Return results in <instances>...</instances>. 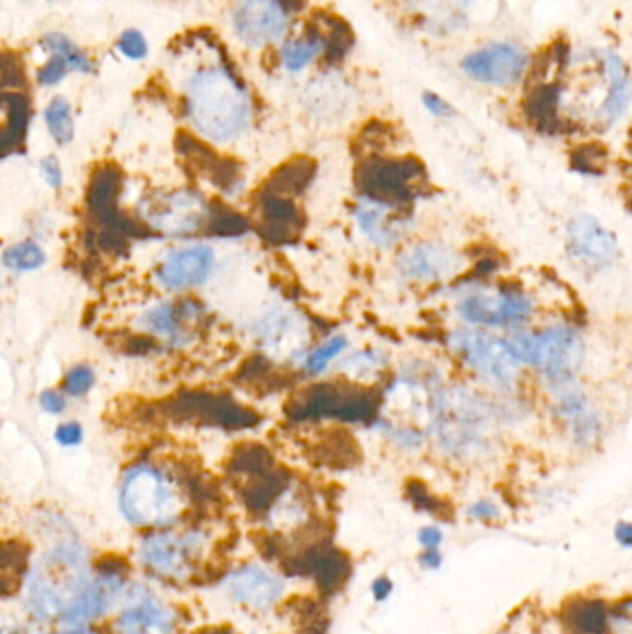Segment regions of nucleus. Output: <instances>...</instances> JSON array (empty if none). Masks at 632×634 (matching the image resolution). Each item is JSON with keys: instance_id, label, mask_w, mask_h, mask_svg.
I'll return each mask as SVG.
<instances>
[{"instance_id": "obj_18", "label": "nucleus", "mask_w": 632, "mask_h": 634, "mask_svg": "<svg viewBox=\"0 0 632 634\" xmlns=\"http://www.w3.org/2000/svg\"><path fill=\"white\" fill-rule=\"evenodd\" d=\"M215 253L210 245H184L171 250L159 269V280L173 292L197 288L208 280L214 272Z\"/></svg>"}, {"instance_id": "obj_46", "label": "nucleus", "mask_w": 632, "mask_h": 634, "mask_svg": "<svg viewBox=\"0 0 632 634\" xmlns=\"http://www.w3.org/2000/svg\"><path fill=\"white\" fill-rule=\"evenodd\" d=\"M615 540L620 542L623 548H631L632 545V525L626 521H620L615 526Z\"/></svg>"}, {"instance_id": "obj_42", "label": "nucleus", "mask_w": 632, "mask_h": 634, "mask_svg": "<svg viewBox=\"0 0 632 634\" xmlns=\"http://www.w3.org/2000/svg\"><path fill=\"white\" fill-rule=\"evenodd\" d=\"M468 514L475 520L490 521L499 518V509L491 501H479L468 510Z\"/></svg>"}, {"instance_id": "obj_23", "label": "nucleus", "mask_w": 632, "mask_h": 634, "mask_svg": "<svg viewBox=\"0 0 632 634\" xmlns=\"http://www.w3.org/2000/svg\"><path fill=\"white\" fill-rule=\"evenodd\" d=\"M262 209L266 219L264 231L272 242L288 244L299 236L303 217L297 206L292 203V198L272 192L262 201Z\"/></svg>"}, {"instance_id": "obj_36", "label": "nucleus", "mask_w": 632, "mask_h": 634, "mask_svg": "<svg viewBox=\"0 0 632 634\" xmlns=\"http://www.w3.org/2000/svg\"><path fill=\"white\" fill-rule=\"evenodd\" d=\"M255 544L264 561H283L288 551V540L278 533H261L256 536Z\"/></svg>"}, {"instance_id": "obj_43", "label": "nucleus", "mask_w": 632, "mask_h": 634, "mask_svg": "<svg viewBox=\"0 0 632 634\" xmlns=\"http://www.w3.org/2000/svg\"><path fill=\"white\" fill-rule=\"evenodd\" d=\"M418 540L425 550H436V548L441 544L444 534H441L440 529H436V526H425V529L419 531Z\"/></svg>"}, {"instance_id": "obj_26", "label": "nucleus", "mask_w": 632, "mask_h": 634, "mask_svg": "<svg viewBox=\"0 0 632 634\" xmlns=\"http://www.w3.org/2000/svg\"><path fill=\"white\" fill-rule=\"evenodd\" d=\"M41 120L45 131L57 145H69L77 136L73 102L65 95H52L43 106Z\"/></svg>"}, {"instance_id": "obj_1", "label": "nucleus", "mask_w": 632, "mask_h": 634, "mask_svg": "<svg viewBox=\"0 0 632 634\" xmlns=\"http://www.w3.org/2000/svg\"><path fill=\"white\" fill-rule=\"evenodd\" d=\"M171 80L181 96L182 114L206 142H236L253 121V96L214 41H182L171 52Z\"/></svg>"}, {"instance_id": "obj_2", "label": "nucleus", "mask_w": 632, "mask_h": 634, "mask_svg": "<svg viewBox=\"0 0 632 634\" xmlns=\"http://www.w3.org/2000/svg\"><path fill=\"white\" fill-rule=\"evenodd\" d=\"M93 573V559L77 536L57 540L32 556L21 584L27 620L34 625H58Z\"/></svg>"}, {"instance_id": "obj_22", "label": "nucleus", "mask_w": 632, "mask_h": 634, "mask_svg": "<svg viewBox=\"0 0 632 634\" xmlns=\"http://www.w3.org/2000/svg\"><path fill=\"white\" fill-rule=\"evenodd\" d=\"M394 209L396 208L388 204L361 197L356 208V222L373 244L390 247L402 238L407 222H402L401 217H394Z\"/></svg>"}, {"instance_id": "obj_44", "label": "nucleus", "mask_w": 632, "mask_h": 634, "mask_svg": "<svg viewBox=\"0 0 632 634\" xmlns=\"http://www.w3.org/2000/svg\"><path fill=\"white\" fill-rule=\"evenodd\" d=\"M41 634H106L96 625H58V628H51L47 633Z\"/></svg>"}, {"instance_id": "obj_15", "label": "nucleus", "mask_w": 632, "mask_h": 634, "mask_svg": "<svg viewBox=\"0 0 632 634\" xmlns=\"http://www.w3.org/2000/svg\"><path fill=\"white\" fill-rule=\"evenodd\" d=\"M529 65L527 52L516 43H488L477 51L469 52L462 60L463 73L480 84L514 85L523 79Z\"/></svg>"}, {"instance_id": "obj_32", "label": "nucleus", "mask_w": 632, "mask_h": 634, "mask_svg": "<svg viewBox=\"0 0 632 634\" xmlns=\"http://www.w3.org/2000/svg\"><path fill=\"white\" fill-rule=\"evenodd\" d=\"M47 262L45 253L35 242H21L4 250L2 264L12 272H35Z\"/></svg>"}, {"instance_id": "obj_37", "label": "nucleus", "mask_w": 632, "mask_h": 634, "mask_svg": "<svg viewBox=\"0 0 632 634\" xmlns=\"http://www.w3.org/2000/svg\"><path fill=\"white\" fill-rule=\"evenodd\" d=\"M93 382H95L93 369L88 368V366H74L65 377L63 388L69 396L82 397L91 390Z\"/></svg>"}, {"instance_id": "obj_17", "label": "nucleus", "mask_w": 632, "mask_h": 634, "mask_svg": "<svg viewBox=\"0 0 632 634\" xmlns=\"http://www.w3.org/2000/svg\"><path fill=\"white\" fill-rule=\"evenodd\" d=\"M220 581L225 594L234 603L255 609V611L272 609L284 592L283 579L256 564L225 570Z\"/></svg>"}, {"instance_id": "obj_25", "label": "nucleus", "mask_w": 632, "mask_h": 634, "mask_svg": "<svg viewBox=\"0 0 632 634\" xmlns=\"http://www.w3.org/2000/svg\"><path fill=\"white\" fill-rule=\"evenodd\" d=\"M562 623L575 634H606L609 612L601 600L575 597L562 606Z\"/></svg>"}, {"instance_id": "obj_35", "label": "nucleus", "mask_w": 632, "mask_h": 634, "mask_svg": "<svg viewBox=\"0 0 632 634\" xmlns=\"http://www.w3.org/2000/svg\"><path fill=\"white\" fill-rule=\"evenodd\" d=\"M408 499L416 509L421 512H429V514L447 515V510L441 504L440 499H436L432 493L427 490L424 482L412 481L407 488Z\"/></svg>"}, {"instance_id": "obj_6", "label": "nucleus", "mask_w": 632, "mask_h": 634, "mask_svg": "<svg viewBox=\"0 0 632 634\" xmlns=\"http://www.w3.org/2000/svg\"><path fill=\"white\" fill-rule=\"evenodd\" d=\"M509 344L521 364H529L553 386L573 382L587 355L582 336L565 325L516 335Z\"/></svg>"}, {"instance_id": "obj_38", "label": "nucleus", "mask_w": 632, "mask_h": 634, "mask_svg": "<svg viewBox=\"0 0 632 634\" xmlns=\"http://www.w3.org/2000/svg\"><path fill=\"white\" fill-rule=\"evenodd\" d=\"M40 173L47 186H51L52 190H60L63 186L62 164H60V160L54 154H49L45 158H41Z\"/></svg>"}, {"instance_id": "obj_20", "label": "nucleus", "mask_w": 632, "mask_h": 634, "mask_svg": "<svg viewBox=\"0 0 632 634\" xmlns=\"http://www.w3.org/2000/svg\"><path fill=\"white\" fill-rule=\"evenodd\" d=\"M554 388H559L557 413L570 429L571 438L579 446H592L603 429L598 410L590 405L587 393L573 386V382Z\"/></svg>"}, {"instance_id": "obj_12", "label": "nucleus", "mask_w": 632, "mask_h": 634, "mask_svg": "<svg viewBox=\"0 0 632 634\" xmlns=\"http://www.w3.org/2000/svg\"><path fill=\"white\" fill-rule=\"evenodd\" d=\"M424 167L416 160H367L358 171V187L361 197L396 208L418 195L419 182L424 181Z\"/></svg>"}, {"instance_id": "obj_7", "label": "nucleus", "mask_w": 632, "mask_h": 634, "mask_svg": "<svg viewBox=\"0 0 632 634\" xmlns=\"http://www.w3.org/2000/svg\"><path fill=\"white\" fill-rule=\"evenodd\" d=\"M380 399L371 390L344 382H323L310 386L289 402L288 416L294 421H373Z\"/></svg>"}, {"instance_id": "obj_29", "label": "nucleus", "mask_w": 632, "mask_h": 634, "mask_svg": "<svg viewBox=\"0 0 632 634\" xmlns=\"http://www.w3.org/2000/svg\"><path fill=\"white\" fill-rule=\"evenodd\" d=\"M30 561L32 556L21 548L0 544V594H19Z\"/></svg>"}, {"instance_id": "obj_40", "label": "nucleus", "mask_w": 632, "mask_h": 634, "mask_svg": "<svg viewBox=\"0 0 632 634\" xmlns=\"http://www.w3.org/2000/svg\"><path fill=\"white\" fill-rule=\"evenodd\" d=\"M424 106L429 110L430 114L440 117V120L451 117L452 112H455L451 104H449L444 96L438 95V93H432V91L424 93Z\"/></svg>"}, {"instance_id": "obj_48", "label": "nucleus", "mask_w": 632, "mask_h": 634, "mask_svg": "<svg viewBox=\"0 0 632 634\" xmlns=\"http://www.w3.org/2000/svg\"><path fill=\"white\" fill-rule=\"evenodd\" d=\"M419 562H421V566L429 567V570H436V567H440L441 564L440 551L425 550L424 555L419 556Z\"/></svg>"}, {"instance_id": "obj_8", "label": "nucleus", "mask_w": 632, "mask_h": 634, "mask_svg": "<svg viewBox=\"0 0 632 634\" xmlns=\"http://www.w3.org/2000/svg\"><path fill=\"white\" fill-rule=\"evenodd\" d=\"M449 344L486 386L502 393L514 390L520 380L521 362L509 340L482 330H457L449 338Z\"/></svg>"}, {"instance_id": "obj_19", "label": "nucleus", "mask_w": 632, "mask_h": 634, "mask_svg": "<svg viewBox=\"0 0 632 634\" xmlns=\"http://www.w3.org/2000/svg\"><path fill=\"white\" fill-rule=\"evenodd\" d=\"M397 269L412 283H438L457 272L458 258L446 245L424 242L402 253Z\"/></svg>"}, {"instance_id": "obj_31", "label": "nucleus", "mask_w": 632, "mask_h": 634, "mask_svg": "<svg viewBox=\"0 0 632 634\" xmlns=\"http://www.w3.org/2000/svg\"><path fill=\"white\" fill-rule=\"evenodd\" d=\"M113 51L123 62L143 63L151 57V43L147 35L136 27L121 30L113 40Z\"/></svg>"}, {"instance_id": "obj_10", "label": "nucleus", "mask_w": 632, "mask_h": 634, "mask_svg": "<svg viewBox=\"0 0 632 634\" xmlns=\"http://www.w3.org/2000/svg\"><path fill=\"white\" fill-rule=\"evenodd\" d=\"M184 616L149 584L132 581L106 634H182Z\"/></svg>"}, {"instance_id": "obj_27", "label": "nucleus", "mask_w": 632, "mask_h": 634, "mask_svg": "<svg viewBox=\"0 0 632 634\" xmlns=\"http://www.w3.org/2000/svg\"><path fill=\"white\" fill-rule=\"evenodd\" d=\"M325 51H327V40L323 35L317 32H305L284 43L281 49V62L288 73H300L316 62L317 57H322Z\"/></svg>"}, {"instance_id": "obj_47", "label": "nucleus", "mask_w": 632, "mask_h": 634, "mask_svg": "<svg viewBox=\"0 0 632 634\" xmlns=\"http://www.w3.org/2000/svg\"><path fill=\"white\" fill-rule=\"evenodd\" d=\"M0 634H34L30 625L23 622L0 623Z\"/></svg>"}, {"instance_id": "obj_45", "label": "nucleus", "mask_w": 632, "mask_h": 634, "mask_svg": "<svg viewBox=\"0 0 632 634\" xmlns=\"http://www.w3.org/2000/svg\"><path fill=\"white\" fill-rule=\"evenodd\" d=\"M391 590H394V584H391L390 579H375V583L371 586L373 597H375V601H386L390 597Z\"/></svg>"}, {"instance_id": "obj_34", "label": "nucleus", "mask_w": 632, "mask_h": 634, "mask_svg": "<svg viewBox=\"0 0 632 634\" xmlns=\"http://www.w3.org/2000/svg\"><path fill=\"white\" fill-rule=\"evenodd\" d=\"M145 327L153 330L156 335L167 336V338H179V314L176 308L170 303L154 306L153 310H149L147 316L143 317Z\"/></svg>"}, {"instance_id": "obj_28", "label": "nucleus", "mask_w": 632, "mask_h": 634, "mask_svg": "<svg viewBox=\"0 0 632 634\" xmlns=\"http://www.w3.org/2000/svg\"><path fill=\"white\" fill-rule=\"evenodd\" d=\"M289 477L286 473H264L258 481L253 482L245 492V504L253 512H267L277 503L281 495L288 490Z\"/></svg>"}, {"instance_id": "obj_39", "label": "nucleus", "mask_w": 632, "mask_h": 634, "mask_svg": "<svg viewBox=\"0 0 632 634\" xmlns=\"http://www.w3.org/2000/svg\"><path fill=\"white\" fill-rule=\"evenodd\" d=\"M57 442L63 448H73V446H79L84 438V429L77 421H68V423H62L58 426L57 429Z\"/></svg>"}, {"instance_id": "obj_16", "label": "nucleus", "mask_w": 632, "mask_h": 634, "mask_svg": "<svg viewBox=\"0 0 632 634\" xmlns=\"http://www.w3.org/2000/svg\"><path fill=\"white\" fill-rule=\"evenodd\" d=\"M565 249L571 260L587 269H603L620 255L615 234L590 214L571 219L565 231Z\"/></svg>"}, {"instance_id": "obj_21", "label": "nucleus", "mask_w": 632, "mask_h": 634, "mask_svg": "<svg viewBox=\"0 0 632 634\" xmlns=\"http://www.w3.org/2000/svg\"><path fill=\"white\" fill-rule=\"evenodd\" d=\"M206 203L197 193L176 192L162 198L159 208L149 212V222L170 234L195 233L206 217Z\"/></svg>"}, {"instance_id": "obj_24", "label": "nucleus", "mask_w": 632, "mask_h": 634, "mask_svg": "<svg viewBox=\"0 0 632 634\" xmlns=\"http://www.w3.org/2000/svg\"><path fill=\"white\" fill-rule=\"evenodd\" d=\"M350 559L347 553L334 548L330 542H323L322 548L317 551L312 577L316 579L317 589L325 597L338 594L344 589L345 583L349 581Z\"/></svg>"}, {"instance_id": "obj_9", "label": "nucleus", "mask_w": 632, "mask_h": 634, "mask_svg": "<svg viewBox=\"0 0 632 634\" xmlns=\"http://www.w3.org/2000/svg\"><path fill=\"white\" fill-rule=\"evenodd\" d=\"M132 583L131 564L119 556L93 562V573L58 625H96L115 612Z\"/></svg>"}, {"instance_id": "obj_3", "label": "nucleus", "mask_w": 632, "mask_h": 634, "mask_svg": "<svg viewBox=\"0 0 632 634\" xmlns=\"http://www.w3.org/2000/svg\"><path fill=\"white\" fill-rule=\"evenodd\" d=\"M206 545V534L197 526H167L143 534L134 556L154 583L186 586L208 573Z\"/></svg>"}, {"instance_id": "obj_13", "label": "nucleus", "mask_w": 632, "mask_h": 634, "mask_svg": "<svg viewBox=\"0 0 632 634\" xmlns=\"http://www.w3.org/2000/svg\"><path fill=\"white\" fill-rule=\"evenodd\" d=\"M458 314L475 327L514 329L527 324L534 314V303L520 289L475 292L458 303Z\"/></svg>"}, {"instance_id": "obj_33", "label": "nucleus", "mask_w": 632, "mask_h": 634, "mask_svg": "<svg viewBox=\"0 0 632 634\" xmlns=\"http://www.w3.org/2000/svg\"><path fill=\"white\" fill-rule=\"evenodd\" d=\"M347 346H349V340H347L344 335L333 336V338H328L327 341H323L322 346L314 349V351L305 358L303 368H305L308 375L323 374V371L330 366L334 358H338L339 355L347 349Z\"/></svg>"}, {"instance_id": "obj_5", "label": "nucleus", "mask_w": 632, "mask_h": 634, "mask_svg": "<svg viewBox=\"0 0 632 634\" xmlns=\"http://www.w3.org/2000/svg\"><path fill=\"white\" fill-rule=\"evenodd\" d=\"M430 412L436 440L446 453L469 460L490 451L493 418L485 399L462 388L438 390Z\"/></svg>"}, {"instance_id": "obj_14", "label": "nucleus", "mask_w": 632, "mask_h": 634, "mask_svg": "<svg viewBox=\"0 0 632 634\" xmlns=\"http://www.w3.org/2000/svg\"><path fill=\"white\" fill-rule=\"evenodd\" d=\"M231 27L242 45L264 49L288 32V7L284 0H234Z\"/></svg>"}, {"instance_id": "obj_11", "label": "nucleus", "mask_w": 632, "mask_h": 634, "mask_svg": "<svg viewBox=\"0 0 632 634\" xmlns=\"http://www.w3.org/2000/svg\"><path fill=\"white\" fill-rule=\"evenodd\" d=\"M38 47L41 62L34 69V82L40 90H57L71 76H93L99 71L95 57L63 30H49Z\"/></svg>"}, {"instance_id": "obj_41", "label": "nucleus", "mask_w": 632, "mask_h": 634, "mask_svg": "<svg viewBox=\"0 0 632 634\" xmlns=\"http://www.w3.org/2000/svg\"><path fill=\"white\" fill-rule=\"evenodd\" d=\"M40 405L45 412L49 413H62L65 410V399H63L62 393L57 390H43L40 396Z\"/></svg>"}, {"instance_id": "obj_4", "label": "nucleus", "mask_w": 632, "mask_h": 634, "mask_svg": "<svg viewBox=\"0 0 632 634\" xmlns=\"http://www.w3.org/2000/svg\"><path fill=\"white\" fill-rule=\"evenodd\" d=\"M186 504L181 484L160 466H132L119 484L121 515L143 531L179 525L186 514Z\"/></svg>"}, {"instance_id": "obj_30", "label": "nucleus", "mask_w": 632, "mask_h": 634, "mask_svg": "<svg viewBox=\"0 0 632 634\" xmlns=\"http://www.w3.org/2000/svg\"><path fill=\"white\" fill-rule=\"evenodd\" d=\"M312 176H314V165L308 160H295L275 175L273 193L284 197L297 195L310 184Z\"/></svg>"}]
</instances>
